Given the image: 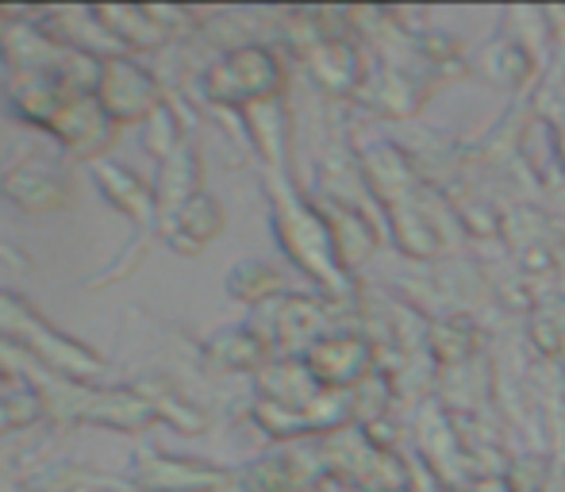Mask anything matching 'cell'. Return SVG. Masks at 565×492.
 Returning a JSON list of instances; mask_svg holds the SVG:
<instances>
[{"mask_svg":"<svg viewBox=\"0 0 565 492\" xmlns=\"http://www.w3.org/2000/svg\"><path fill=\"white\" fill-rule=\"evenodd\" d=\"M227 289H231V297H238L243 304H262V300H269L274 292H281V277L269 266H262V261H246V266L231 269Z\"/></svg>","mask_w":565,"mask_h":492,"instance_id":"obj_18","label":"cell"},{"mask_svg":"<svg viewBox=\"0 0 565 492\" xmlns=\"http://www.w3.org/2000/svg\"><path fill=\"white\" fill-rule=\"evenodd\" d=\"M8 196L28 212H58L70 204V189L58 173H51L46 165H15L4 181H0Z\"/></svg>","mask_w":565,"mask_h":492,"instance_id":"obj_13","label":"cell"},{"mask_svg":"<svg viewBox=\"0 0 565 492\" xmlns=\"http://www.w3.org/2000/svg\"><path fill=\"white\" fill-rule=\"evenodd\" d=\"M131 485L142 492H224L235 485V473L224 470V466L196 462V458L147 450V454L135 458Z\"/></svg>","mask_w":565,"mask_h":492,"instance_id":"obj_6","label":"cell"},{"mask_svg":"<svg viewBox=\"0 0 565 492\" xmlns=\"http://www.w3.org/2000/svg\"><path fill=\"white\" fill-rule=\"evenodd\" d=\"M46 131L77 158H89V162H100L108 154V147L116 142V124L105 116V108L97 105L89 89H77L66 105L58 108V116L51 120Z\"/></svg>","mask_w":565,"mask_h":492,"instance_id":"obj_7","label":"cell"},{"mask_svg":"<svg viewBox=\"0 0 565 492\" xmlns=\"http://www.w3.org/2000/svg\"><path fill=\"white\" fill-rule=\"evenodd\" d=\"M370 362H373L370 343H362V339H354V335L316 339L305 351V366L312 370V377L320 381L323 388L358 385V381L370 373Z\"/></svg>","mask_w":565,"mask_h":492,"instance_id":"obj_8","label":"cell"},{"mask_svg":"<svg viewBox=\"0 0 565 492\" xmlns=\"http://www.w3.org/2000/svg\"><path fill=\"white\" fill-rule=\"evenodd\" d=\"M93 178H97L100 193L108 196V204H116L124 216H131L135 224H147L158 232V196L154 181H142L135 170L119 165L116 158H100L93 162Z\"/></svg>","mask_w":565,"mask_h":492,"instance_id":"obj_9","label":"cell"},{"mask_svg":"<svg viewBox=\"0 0 565 492\" xmlns=\"http://www.w3.org/2000/svg\"><path fill=\"white\" fill-rule=\"evenodd\" d=\"M0 339L15 351H28L31 359L43 362V370H54L66 381H93L105 373V359L97 351H89L85 343L70 339L66 331L51 328L35 308L15 292H0Z\"/></svg>","mask_w":565,"mask_h":492,"instance_id":"obj_1","label":"cell"},{"mask_svg":"<svg viewBox=\"0 0 565 492\" xmlns=\"http://www.w3.org/2000/svg\"><path fill=\"white\" fill-rule=\"evenodd\" d=\"M220 232H224V208H220V201L209 193H196L193 201H185L178 212H170V216L158 224V235H162L173 250H185V254H196L201 246H209Z\"/></svg>","mask_w":565,"mask_h":492,"instance_id":"obj_10","label":"cell"},{"mask_svg":"<svg viewBox=\"0 0 565 492\" xmlns=\"http://www.w3.org/2000/svg\"><path fill=\"white\" fill-rule=\"evenodd\" d=\"M39 388L46 396V411H58L66 419H82V424L97 427H116V431H142L147 424H154V408H150L142 388H100V385H82V381H66L54 373V388L46 385L39 373H31Z\"/></svg>","mask_w":565,"mask_h":492,"instance_id":"obj_2","label":"cell"},{"mask_svg":"<svg viewBox=\"0 0 565 492\" xmlns=\"http://www.w3.org/2000/svg\"><path fill=\"white\" fill-rule=\"evenodd\" d=\"M320 328V312L308 300H281V308L274 312V343H308Z\"/></svg>","mask_w":565,"mask_h":492,"instance_id":"obj_17","label":"cell"},{"mask_svg":"<svg viewBox=\"0 0 565 492\" xmlns=\"http://www.w3.org/2000/svg\"><path fill=\"white\" fill-rule=\"evenodd\" d=\"M212 366H220L224 373H238V370H266V359H269V343L258 335L254 328H231V331H220V335L209 339L204 346Z\"/></svg>","mask_w":565,"mask_h":492,"instance_id":"obj_14","label":"cell"},{"mask_svg":"<svg viewBox=\"0 0 565 492\" xmlns=\"http://www.w3.org/2000/svg\"><path fill=\"white\" fill-rule=\"evenodd\" d=\"M142 393H147V400H150V408H154V416L166 419V424H173L178 431L196 435L204 427V416L196 408H189V404L181 400V396L166 393V388H142Z\"/></svg>","mask_w":565,"mask_h":492,"instance_id":"obj_20","label":"cell"},{"mask_svg":"<svg viewBox=\"0 0 565 492\" xmlns=\"http://www.w3.org/2000/svg\"><path fill=\"white\" fill-rule=\"evenodd\" d=\"M274 224L281 235L285 250L292 254L297 266H305L328 289H339V246L331 235L328 220L312 212L305 201H297L285 189H274Z\"/></svg>","mask_w":565,"mask_h":492,"instance_id":"obj_4","label":"cell"},{"mask_svg":"<svg viewBox=\"0 0 565 492\" xmlns=\"http://www.w3.org/2000/svg\"><path fill=\"white\" fill-rule=\"evenodd\" d=\"M196 193H204L201 189V158H196V150L185 142L181 150H173L170 158L158 162V178H154L158 224H162L170 212H178L185 201H193Z\"/></svg>","mask_w":565,"mask_h":492,"instance_id":"obj_12","label":"cell"},{"mask_svg":"<svg viewBox=\"0 0 565 492\" xmlns=\"http://www.w3.org/2000/svg\"><path fill=\"white\" fill-rule=\"evenodd\" d=\"M46 416L43 388L31 381L28 370H15L0 362V435L23 431Z\"/></svg>","mask_w":565,"mask_h":492,"instance_id":"obj_11","label":"cell"},{"mask_svg":"<svg viewBox=\"0 0 565 492\" xmlns=\"http://www.w3.org/2000/svg\"><path fill=\"white\" fill-rule=\"evenodd\" d=\"M97 20L113 35V43H127L135 51L142 46H162L170 39L166 23L158 20V8H97Z\"/></svg>","mask_w":565,"mask_h":492,"instance_id":"obj_15","label":"cell"},{"mask_svg":"<svg viewBox=\"0 0 565 492\" xmlns=\"http://www.w3.org/2000/svg\"><path fill=\"white\" fill-rule=\"evenodd\" d=\"M308 66H312V77L323 89L347 93L358 77V54L347 43H320L308 54Z\"/></svg>","mask_w":565,"mask_h":492,"instance_id":"obj_16","label":"cell"},{"mask_svg":"<svg viewBox=\"0 0 565 492\" xmlns=\"http://www.w3.org/2000/svg\"><path fill=\"white\" fill-rule=\"evenodd\" d=\"M93 97L105 108V116L119 124H147L162 100V85L154 82L147 66H139L127 54H105L97 69V85H93Z\"/></svg>","mask_w":565,"mask_h":492,"instance_id":"obj_5","label":"cell"},{"mask_svg":"<svg viewBox=\"0 0 565 492\" xmlns=\"http://www.w3.org/2000/svg\"><path fill=\"white\" fill-rule=\"evenodd\" d=\"M285 89V69L277 62L274 51L266 46H238L227 51L216 66H209L204 74V93L209 100L224 108H238L250 113L258 105H274Z\"/></svg>","mask_w":565,"mask_h":492,"instance_id":"obj_3","label":"cell"},{"mask_svg":"<svg viewBox=\"0 0 565 492\" xmlns=\"http://www.w3.org/2000/svg\"><path fill=\"white\" fill-rule=\"evenodd\" d=\"M181 120L173 116V108L170 105H162L154 116L147 120V131H142V142H147V150L150 154L162 162V158H170L173 150H181L185 147V135H181Z\"/></svg>","mask_w":565,"mask_h":492,"instance_id":"obj_19","label":"cell"}]
</instances>
